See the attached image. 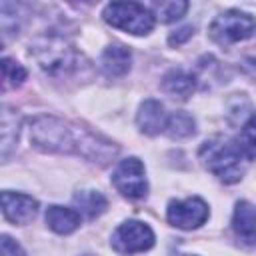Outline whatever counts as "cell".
<instances>
[{
    "label": "cell",
    "instance_id": "cell-8",
    "mask_svg": "<svg viewBox=\"0 0 256 256\" xmlns=\"http://www.w3.org/2000/svg\"><path fill=\"white\" fill-rule=\"evenodd\" d=\"M166 216H168V222L172 226L182 228V230H192V228H198L206 222L208 206L198 196H192L186 200H172L168 204Z\"/></svg>",
    "mask_w": 256,
    "mask_h": 256
},
{
    "label": "cell",
    "instance_id": "cell-16",
    "mask_svg": "<svg viewBox=\"0 0 256 256\" xmlns=\"http://www.w3.org/2000/svg\"><path fill=\"white\" fill-rule=\"evenodd\" d=\"M194 126H196V122H194V118L190 114H186V112H174L168 118L164 130H166V134L170 138H188V136L194 134V130H196Z\"/></svg>",
    "mask_w": 256,
    "mask_h": 256
},
{
    "label": "cell",
    "instance_id": "cell-14",
    "mask_svg": "<svg viewBox=\"0 0 256 256\" xmlns=\"http://www.w3.org/2000/svg\"><path fill=\"white\" fill-rule=\"evenodd\" d=\"M46 224L56 234H70L80 226V214L72 208L64 206H48L46 210Z\"/></svg>",
    "mask_w": 256,
    "mask_h": 256
},
{
    "label": "cell",
    "instance_id": "cell-1",
    "mask_svg": "<svg viewBox=\"0 0 256 256\" xmlns=\"http://www.w3.org/2000/svg\"><path fill=\"white\" fill-rule=\"evenodd\" d=\"M30 140L36 148L46 152H74L86 158H100V162H108L110 156L116 154V148L108 142H98L86 130L66 124L54 116H40L30 126Z\"/></svg>",
    "mask_w": 256,
    "mask_h": 256
},
{
    "label": "cell",
    "instance_id": "cell-4",
    "mask_svg": "<svg viewBox=\"0 0 256 256\" xmlns=\"http://www.w3.org/2000/svg\"><path fill=\"white\" fill-rule=\"evenodd\" d=\"M32 54L38 60V64L56 74V72H68L76 66V52L72 46L64 42L60 36H42L32 44Z\"/></svg>",
    "mask_w": 256,
    "mask_h": 256
},
{
    "label": "cell",
    "instance_id": "cell-5",
    "mask_svg": "<svg viewBox=\"0 0 256 256\" xmlns=\"http://www.w3.org/2000/svg\"><path fill=\"white\" fill-rule=\"evenodd\" d=\"M254 30H256V18L240 10H228L216 16L208 28L212 40L218 44H234L246 40L254 34Z\"/></svg>",
    "mask_w": 256,
    "mask_h": 256
},
{
    "label": "cell",
    "instance_id": "cell-6",
    "mask_svg": "<svg viewBox=\"0 0 256 256\" xmlns=\"http://www.w3.org/2000/svg\"><path fill=\"white\" fill-rule=\"evenodd\" d=\"M112 184L116 190L126 196V198H144L148 192V182H146V170L144 164L138 158H126L120 160L118 166L112 172Z\"/></svg>",
    "mask_w": 256,
    "mask_h": 256
},
{
    "label": "cell",
    "instance_id": "cell-9",
    "mask_svg": "<svg viewBox=\"0 0 256 256\" xmlns=\"http://www.w3.org/2000/svg\"><path fill=\"white\" fill-rule=\"evenodd\" d=\"M2 212L4 218L10 220L12 224H28L38 212V202L28 194L6 190L2 192Z\"/></svg>",
    "mask_w": 256,
    "mask_h": 256
},
{
    "label": "cell",
    "instance_id": "cell-10",
    "mask_svg": "<svg viewBox=\"0 0 256 256\" xmlns=\"http://www.w3.org/2000/svg\"><path fill=\"white\" fill-rule=\"evenodd\" d=\"M136 122H138V128L144 132V134H158L166 128V122H168V116L164 112V106L158 102V100H144L140 104V110H138V116H136Z\"/></svg>",
    "mask_w": 256,
    "mask_h": 256
},
{
    "label": "cell",
    "instance_id": "cell-7",
    "mask_svg": "<svg viewBox=\"0 0 256 256\" xmlns=\"http://www.w3.org/2000/svg\"><path fill=\"white\" fill-rule=\"evenodd\" d=\"M112 246L120 254H136L154 246V232L140 220H128L120 224L112 234Z\"/></svg>",
    "mask_w": 256,
    "mask_h": 256
},
{
    "label": "cell",
    "instance_id": "cell-21",
    "mask_svg": "<svg viewBox=\"0 0 256 256\" xmlns=\"http://www.w3.org/2000/svg\"><path fill=\"white\" fill-rule=\"evenodd\" d=\"M192 32H194V30H192L190 26H186V28H180L176 34H170L168 42H170L172 46H174V44H182L186 38H190V36H192Z\"/></svg>",
    "mask_w": 256,
    "mask_h": 256
},
{
    "label": "cell",
    "instance_id": "cell-23",
    "mask_svg": "<svg viewBox=\"0 0 256 256\" xmlns=\"http://www.w3.org/2000/svg\"><path fill=\"white\" fill-rule=\"evenodd\" d=\"M86 256H90V254H86Z\"/></svg>",
    "mask_w": 256,
    "mask_h": 256
},
{
    "label": "cell",
    "instance_id": "cell-20",
    "mask_svg": "<svg viewBox=\"0 0 256 256\" xmlns=\"http://www.w3.org/2000/svg\"><path fill=\"white\" fill-rule=\"evenodd\" d=\"M2 256H24V252L10 236H2Z\"/></svg>",
    "mask_w": 256,
    "mask_h": 256
},
{
    "label": "cell",
    "instance_id": "cell-22",
    "mask_svg": "<svg viewBox=\"0 0 256 256\" xmlns=\"http://www.w3.org/2000/svg\"><path fill=\"white\" fill-rule=\"evenodd\" d=\"M176 256H192V254H176Z\"/></svg>",
    "mask_w": 256,
    "mask_h": 256
},
{
    "label": "cell",
    "instance_id": "cell-17",
    "mask_svg": "<svg viewBox=\"0 0 256 256\" xmlns=\"http://www.w3.org/2000/svg\"><path fill=\"white\" fill-rule=\"evenodd\" d=\"M238 144H240L242 152L246 154V158L256 160V114H252L248 118V122L242 126L240 136H238Z\"/></svg>",
    "mask_w": 256,
    "mask_h": 256
},
{
    "label": "cell",
    "instance_id": "cell-3",
    "mask_svg": "<svg viewBox=\"0 0 256 256\" xmlns=\"http://www.w3.org/2000/svg\"><path fill=\"white\" fill-rule=\"evenodd\" d=\"M104 20L124 32L142 36L154 28V14L136 2H112L104 8Z\"/></svg>",
    "mask_w": 256,
    "mask_h": 256
},
{
    "label": "cell",
    "instance_id": "cell-15",
    "mask_svg": "<svg viewBox=\"0 0 256 256\" xmlns=\"http://www.w3.org/2000/svg\"><path fill=\"white\" fill-rule=\"evenodd\" d=\"M106 198L96 190H82L74 194V206L78 214H84L86 218H96L106 210Z\"/></svg>",
    "mask_w": 256,
    "mask_h": 256
},
{
    "label": "cell",
    "instance_id": "cell-12",
    "mask_svg": "<svg viewBox=\"0 0 256 256\" xmlns=\"http://www.w3.org/2000/svg\"><path fill=\"white\" fill-rule=\"evenodd\" d=\"M130 60H132V56H130V50L126 46L112 44L100 56V70L108 78H116V76H122V74L128 72Z\"/></svg>",
    "mask_w": 256,
    "mask_h": 256
},
{
    "label": "cell",
    "instance_id": "cell-19",
    "mask_svg": "<svg viewBox=\"0 0 256 256\" xmlns=\"http://www.w3.org/2000/svg\"><path fill=\"white\" fill-rule=\"evenodd\" d=\"M186 10H188V2H162L156 6L158 18L162 22H172V20L180 18Z\"/></svg>",
    "mask_w": 256,
    "mask_h": 256
},
{
    "label": "cell",
    "instance_id": "cell-18",
    "mask_svg": "<svg viewBox=\"0 0 256 256\" xmlns=\"http://www.w3.org/2000/svg\"><path fill=\"white\" fill-rule=\"evenodd\" d=\"M2 76H4V86H20L26 80V70L18 62L4 58L2 60Z\"/></svg>",
    "mask_w": 256,
    "mask_h": 256
},
{
    "label": "cell",
    "instance_id": "cell-11",
    "mask_svg": "<svg viewBox=\"0 0 256 256\" xmlns=\"http://www.w3.org/2000/svg\"><path fill=\"white\" fill-rule=\"evenodd\" d=\"M232 226H234L236 236H238L246 246L256 244V208H254L250 202L240 200V202L236 204Z\"/></svg>",
    "mask_w": 256,
    "mask_h": 256
},
{
    "label": "cell",
    "instance_id": "cell-2",
    "mask_svg": "<svg viewBox=\"0 0 256 256\" xmlns=\"http://www.w3.org/2000/svg\"><path fill=\"white\" fill-rule=\"evenodd\" d=\"M244 158L246 154L242 152L238 140H230L224 136H214L200 148V160L204 162V166L226 184L242 178Z\"/></svg>",
    "mask_w": 256,
    "mask_h": 256
},
{
    "label": "cell",
    "instance_id": "cell-13",
    "mask_svg": "<svg viewBox=\"0 0 256 256\" xmlns=\"http://www.w3.org/2000/svg\"><path fill=\"white\" fill-rule=\"evenodd\" d=\"M196 88V78L180 68L176 70H170L164 78H162V90L166 94H170L172 98H180V100H186L188 96H192Z\"/></svg>",
    "mask_w": 256,
    "mask_h": 256
}]
</instances>
